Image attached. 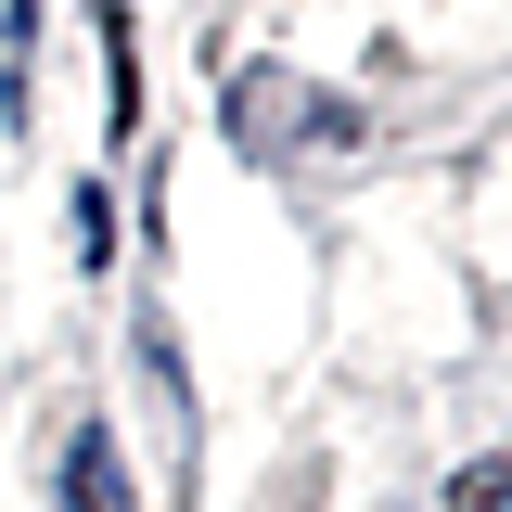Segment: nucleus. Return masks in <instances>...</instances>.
<instances>
[{
  "label": "nucleus",
  "mask_w": 512,
  "mask_h": 512,
  "mask_svg": "<svg viewBox=\"0 0 512 512\" xmlns=\"http://www.w3.org/2000/svg\"><path fill=\"white\" fill-rule=\"evenodd\" d=\"M26 26H39V13L0 0V116H13V128H26Z\"/></svg>",
  "instance_id": "7ed1b4c3"
},
{
  "label": "nucleus",
  "mask_w": 512,
  "mask_h": 512,
  "mask_svg": "<svg viewBox=\"0 0 512 512\" xmlns=\"http://www.w3.org/2000/svg\"><path fill=\"white\" fill-rule=\"evenodd\" d=\"M77 256H90V269L116 256V205H103V180H77Z\"/></svg>",
  "instance_id": "20e7f679"
},
{
  "label": "nucleus",
  "mask_w": 512,
  "mask_h": 512,
  "mask_svg": "<svg viewBox=\"0 0 512 512\" xmlns=\"http://www.w3.org/2000/svg\"><path fill=\"white\" fill-rule=\"evenodd\" d=\"M448 512H512V461H474V474L448 487Z\"/></svg>",
  "instance_id": "39448f33"
},
{
  "label": "nucleus",
  "mask_w": 512,
  "mask_h": 512,
  "mask_svg": "<svg viewBox=\"0 0 512 512\" xmlns=\"http://www.w3.org/2000/svg\"><path fill=\"white\" fill-rule=\"evenodd\" d=\"M64 512H128V461H116L103 423H77V436H64Z\"/></svg>",
  "instance_id": "f257e3e1"
},
{
  "label": "nucleus",
  "mask_w": 512,
  "mask_h": 512,
  "mask_svg": "<svg viewBox=\"0 0 512 512\" xmlns=\"http://www.w3.org/2000/svg\"><path fill=\"white\" fill-rule=\"evenodd\" d=\"M103 90H116V103H103V128L141 116V39H128V13H116V0H103Z\"/></svg>",
  "instance_id": "f03ea898"
}]
</instances>
